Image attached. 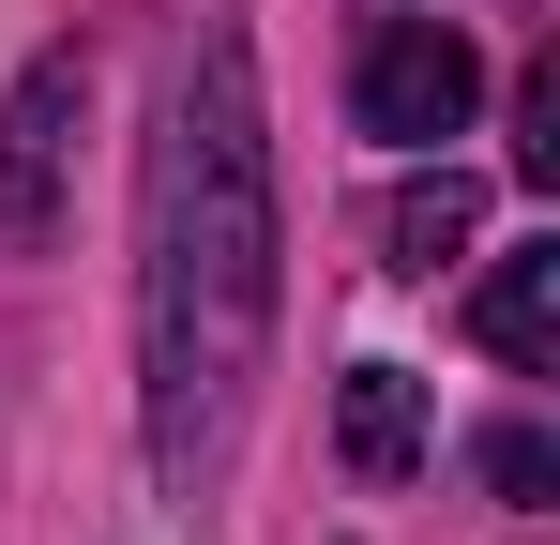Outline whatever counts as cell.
Wrapping results in <instances>:
<instances>
[{"label":"cell","instance_id":"obj_7","mask_svg":"<svg viewBox=\"0 0 560 545\" xmlns=\"http://www.w3.org/2000/svg\"><path fill=\"white\" fill-rule=\"evenodd\" d=\"M515 182L560 197V61H530V91H515Z\"/></svg>","mask_w":560,"mask_h":545},{"label":"cell","instance_id":"obj_4","mask_svg":"<svg viewBox=\"0 0 560 545\" xmlns=\"http://www.w3.org/2000/svg\"><path fill=\"white\" fill-rule=\"evenodd\" d=\"M334 440H349V469H364V485H409V469L440 454V409H424V379H409V363H349Z\"/></svg>","mask_w":560,"mask_h":545},{"label":"cell","instance_id":"obj_2","mask_svg":"<svg viewBox=\"0 0 560 545\" xmlns=\"http://www.w3.org/2000/svg\"><path fill=\"white\" fill-rule=\"evenodd\" d=\"M77 121H92V46H31L15 91H0V258H46L61 243Z\"/></svg>","mask_w":560,"mask_h":545},{"label":"cell","instance_id":"obj_3","mask_svg":"<svg viewBox=\"0 0 560 545\" xmlns=\"http://www.w3.org/2000/svg\"><path fill=\"white\" fill-rule=\"evenodd\" d=\"M469 106H485L469 31H440V15H378L364 31V77H349V121H364V137L440 152V137H469Z\"/></svg>","mask_w":560,"mask_h":545},{"label":"cell","instance_id":"obj_5","mask_svg":"<svg viewBox=\"0 0 560 545\" xmlns=\"http://www.w3.org/2000/svg\"><path fill=\"white\" fill-rule=\"evenodd\" d=\"M469 334H485V349L515 363V379H560V243H515V258L485 272Z\"/></svg>","mask_w":560,"mask_h":545},{"label":"cell","instance_id":"obj_1","mask_svg":"<svg viewBox=\"0 0 560 545\" xmlns=\"http://www.w3.org/2000/svg\"><path fill=\"white\" fill-rule=\"evenodd\" d=\"M273 288H288V228H273L258 46H243V0H197L167 46V106H152V182H137V425L183 515H212L243 469Z\"/></svg>","mask_w":560,"mask_h":545},{"label":"cell","instance_id":"obj_6","mask_svg":"<svg viewBox=\"0 0 560 545\" xmlns=\"http://www.w3.org/2000/svg\"><path fill=\"white\" fill-rule=\"evenodd\" d=\"M469 212H485V197H469L455 167H424V182H409V197H394V272H455V243H469Z\"/></svg>","mask_w":560,"mask_h":545},{"label":"cell","instance_id":"obj_8","mask_svg":"<svg viewBox=\"0 0 560 545\" xmlns=\"http://www.w3.org/2000/svg\"><path fill=\"white\" fill-rule=\"evenodd\" d=\"M485 485H500V500H546V485H560L546 425H485Z\"/></svg>","mask_w":560,"mask_h":545}]
</instances>
